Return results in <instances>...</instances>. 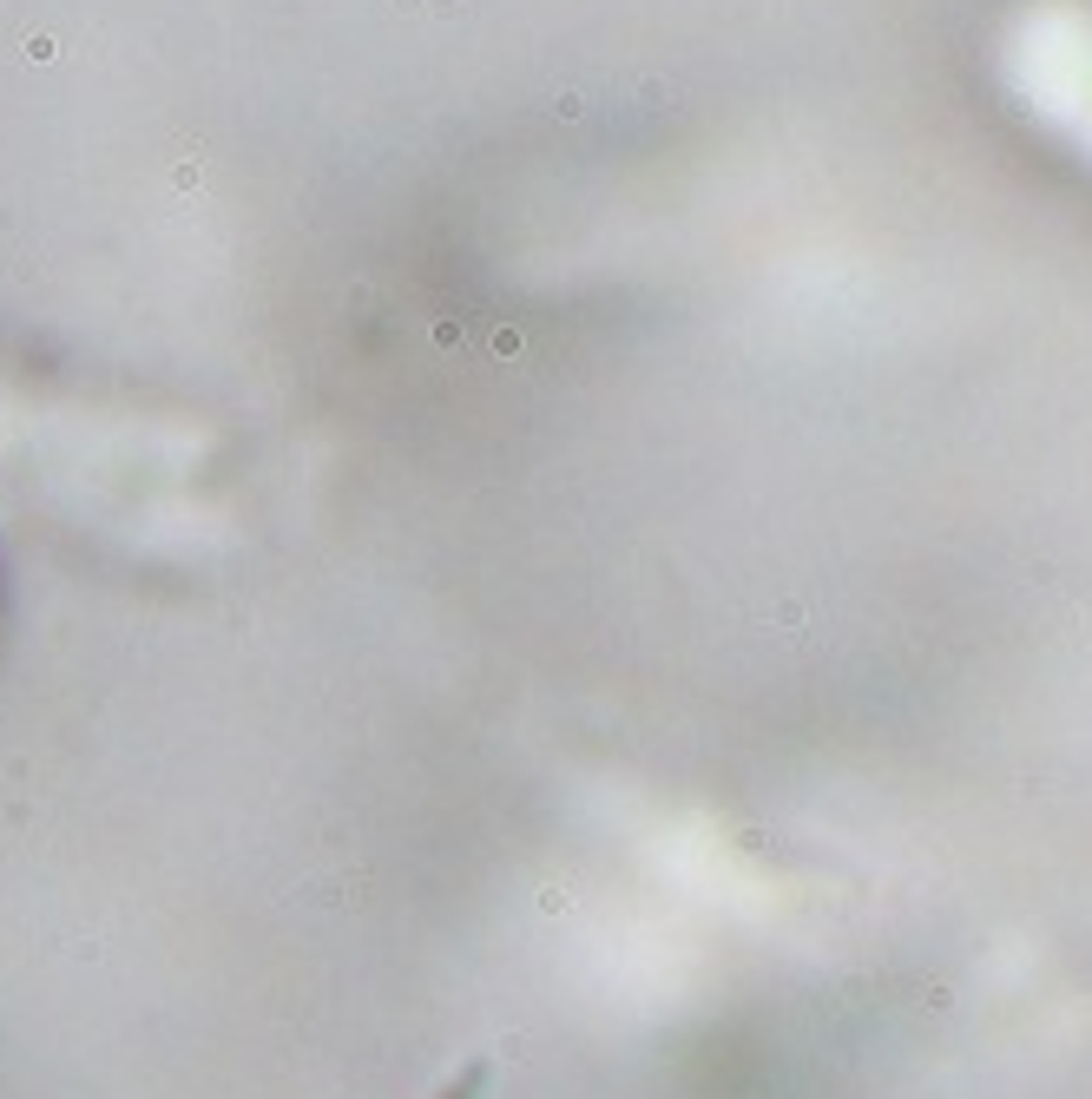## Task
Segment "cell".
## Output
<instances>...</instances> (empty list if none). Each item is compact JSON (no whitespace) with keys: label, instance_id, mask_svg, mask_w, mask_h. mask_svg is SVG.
Listing matches in <instances>:
<instances>
[{"label":"cell","instance_id":"obj_1","mask_svg":"<svg viewBox=\"0 0 1092 1099\" xmlns=\"http://www.w3.org/2000/svg\"><path fill=\"white\" fill-rule=\"evenodd\" d=\"M1000 66L1020 105L1092 158V0H1033L1007 33Z\"/></svg>","mask_w":1092,"mask_h":1099}]
</instances>
